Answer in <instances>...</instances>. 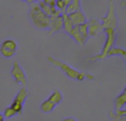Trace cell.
Here are the masks:
<instances>
[{
	"mask_svg": "<svg viewBox=\"0 0 126 121\" xmlns=\"http://www.w3.org/2000/svg\"><path fill=\"white\" fill-rule=\"evenodd\" d=\"M102 28L103 29H116L117 28V16H116V10H115V3L112 0L109 1V10L107 14L102 18Z\"/></svg>",
	"mask_w": 126,
	"mask_h": 121,
	"instance_id": "cell-3",
	"label": "cell"
},
{
	"mask_svg": "<svg viewBox=\"0 0 126 121\" xmlns=\"http://www.w3.org/2000/svg\"><path fill=\"white\" fill-rule=\"evenodd\" d=\"M3 116H4V119L5 117H8V119H10V117H14V116H16V114H15V111L12 108V107H6L5 110H4V114H3Z\"/></svg>",
	"mask_w": 126,
	"mask_h": 121,
	"instance_id": "cell-17",
	"label": "cell"
},
{
	"mask_svg": "<svg viewBox=\"0 0 126 121\" xmlns=\"http://www.w3.org/2000/svg\"><path fill=\"white\" fill-rule=\"evenodd\" d=\"M71 37L75 38V40H77V43L81 45H85L87 43V39H88V30H87V23L85 24H81L78 27H73L72 32L69 34Z\"/></svg>",
	"mask_w": 126,
	"mask_h": 121,
	"instance_id": "cell-7",
	"label": "cell"
},
{
	"mask_svg": "<svg viewBox=\"0 0 126 121\" xmlns=\"http://www.w3.org/2000/svg\"><path fill=\"white\" fill-rule=\"evenodd\" d=\"M63 28V19L62 15L57 16V18H50V24H49V35H53L54 33L59 32V30Z\"/></svg>",
	"mask_w": 126,
	"mask_h": 121,
	"instance_id": "cell-12",
	"label": "cell"
},
{
	"mask_svg": "<svg viewBox=\"0 0 126 121\" xmlns=\"http://www.w3.org/2000/svg\"><path fill=\"white\" fill-rule=\"evenodd\" d=\"M30 19L33 20V23L38 29H48L50 24V18L47 16L43 12L40 10L38 3H34L30 5Z\"/></svg>",
	"mask_w": 126,
	"mask_h": 121,
	"instance_id": "cell-2",
	"label": "cell"
},
{
	"mask_svg": "<svg viewBox=\"0 0 126 121\" xmlns=\"http://www.w3.org/2000/svg\"><path fill=\"white\" fill-rule=\"evenodd\" d=\"M112 56H121V57H125L126 56V50L122 49V48H116V47H112L107 54H106V58L107 57H112Z\"/></svg>",
	"mask_w": 126,
	"mask_h": 121,
	"instance_id": "cell-15",
	"label": "cell"
},
{
	"mask_svg": "<svg viewBox=\"0 0 126 121\" xmlns=\"http://www.w3.org/2000/svg\"><path fill=\"white\" fill-rule=\"evenodd\" d=\"M23 1H27V3H30V4H34V3H39L42 0H23Z\"/></svg>",
	"mask_w": 126,
	"mask_h": 121,
	"instance_id": "cell-19",
	"label": "cell"
},
{
	"mask_svg": "<svg viewBox=\"0 0 126 121\" xmlns=\"http://www.w3.org/2000/svg\"><path fill=\"white\" fill-rule=\"evenodd\" d=\"M62 1L64 3V5H66V6H68V4L71 3V0H62Z\"/></svg>",
	"mask_w": 126,
	"mask_h": 121,
	"instance_id": "cell-21",
	"label": "cell"
},
{
	"mask_svg": "<svg viewBox=\"0 0 126 121\" xmlns=\"http://www.w3.org/2000/svg\"><path fill=\"white\" fill-rule=\"evenodd\" d=\"M28 96H29V92H28L27 87L20 88V91L16 93V96H15V98L13 101V104L10 105V107L15 111L16 115H23V106L25 104V100L28 98Z\"/></svg>",
	"mask_w": 126,
	"mask_h": 121,
	"instance_id": "cell-6",
	"label": "cell"
},
{
	"mask_svg": "<svg viewBox=\"0 0 126 121\" xmlns=\"http://www.w3.org/2000/svg\"><path fill=\"white\" fill-rule=\"evenodd\" d=\"M48 60H49L52 64L59 67L61 71H63V72H64L69 78H72V79H76V81H83V79H86V78L90 79V81H93L94 79V76L88 75V73H85V72H81V71H77V69L72 68L71 66L61 62V60H58V59H56L53 57H48Z\"/></svg>",
	"mask_w": 126,
	"mask_h": 121,
	"instance_id": "cell-1",
	"label": "cell"
},
{
	"mask_svg": "<svg viewBox=\"0 0 126 121\" xmlns=\"http://www.w3.org/2000/svg\"><path fill=\"white\" fill-rule=\"evenodd\" d=\"M119 121H126V120H125V116H122V117H120V120H119Z\"/></svg>",
	"mask_w": 126,
	"mask_h": 121,
	"instance_id": "cell-23",
	"label": "cell"
},
{
	"mask_svg": "<svg viewBox=\"0 0 126 121\" xmlns=\"http://www.w3.org/2000/svg\"><path fill=\"white\" fill-rule=\"evenodd\" d=\"M62 19H63V29L66 30V33L71 34L72 29H73V25H72V23H71V20L68 19V15L63 13V14H62Z\"/></svg>",
	"mask_w": 126,
	"mask_h": 121,
	"instance_id": "cell-16",
	"label": "cell"
},
{
	"mask_svg": "<svg viewBox=\"0 0 126 121\" xmlns=\"http://www.w3.org/2000/svg\"><path fill=\"white\" fill-rule=\"evenodd\" d=\"M63 100V96L59 91H54L46 101H43L40 105V111H43L44 114H49L54 110L56 106H58Z\"/></svg>",
	"mask_w": 126,
	"mask_h": 121,
	"instance_id": "cell-4",
	"label": "cell"
},
{
	"mask_svg": "<svg viewBox=\"0 0 126 121\" xmlns=\"http://www.w3.org/2000/svg\"><path fill=\"white\" fill-rule=\"evenodd\" d=\"M125 104H126V92L125 90L121 92V95H119L116 97V100H115V108H116V111L121 110L125 107Z\"/></svg>",
	"mask_w": 126,
	"mask_h": 121,
	"instance_id": "cell-14",
	"label": "cell"
},
{
	"mask_svg": "<svg viewBox=\"0 0 126 121\" xmlns=\"http://www.w3.org/2000/svg\"><path fill=\"white\" fill-rule=\"evenodd\" d=\"M120 117H122V116H119V115H116V114H112V112H111V121H119Z\"/></svg>",
	"mask_w": 126,
	"mask_h": 121,
	"instance_id": "cell-18",
	"label": "cell"
},
{
	"mask_svg": "<svg viewBox=\"0 0 126 121\" xmlns=\"http://www.w3.org/2000/svg\"><path fill=\"white\" fill-rule=\"evenodd\" d=\"M78 10H81V0H71V3L66 8L64 14H72L75 12H78Z\"/></svg>",
	"mask_w": 126,
	"mask_h": 121,
	"instance_id": "cell-13",
	"label": "cell"
},
{
	"mask_svg": "<svg viewBox=\"0 0 126 121\" xmlns=\"http://www.w3.org/2000/svg\"><path fill=\"white\" fill-rule=\"evenodd\" d=\"M10 73H12V77L14 78V81L18 85H22L23 87H27V85H28L27 76L24 73L22 66H20L18 62H14L13 68H12V72H10Z\"/></svg>",
	"mask_w": 126,
	"mask_h": 121,
	"instance_id": "cell-9",
	"label": "cell"
},
{
	"mask_svg": "<svg viewBox=\"0 0 126 121\" xmlns=\"http://www.w3.org/2000/svg\"><path fill=\"white\" fill-rule=\"evenodd\" d=\"M16 49H18V44L13 39H5L0 44V53L5 58H12L16 53Z\"/></svg>",
	"mask_w": 126,
	"mask_h": 121,
	"instance_id": "cell-8",
	"label": "cell"
},
{
	"mask_svg": "<svg viewBox=\"0 0 126 121\" xmlns=\"http://www.w3.org/2000/svg\"><path fill=\"white\" fill-rule=\"evenodd\" d=\"M103 32H106L107 38H106V43H105V45H103L102 52L100 54H97V56H94V57H90L88 60H102V59H105V58H106L107 52L113 47V43H115V30L107 28V29H103Z\"/></svg>",
	"mask_w": 126,
	"mask_h": 121,
	"instance_id": "cell-5",
	"label": "cell"
},
{
	"mask_svg": "<svg viewBox=\"0 0 126 121\" xmlns=\"http://www.w3.org/2000/svg\"><path fill=\"white\" fill-rule=\"evenodd\" d=\"M0 121H4V116H3V114H0Z\"/></svg>",
	"mask_w": 126,
	"mask_h": 121,
	"instance_id": "cell-22",
	"label": "cell"
},
{
	"mask_svg": "<svg viewBox=\"0 0 126 121\" xmlns=\"http://www.w3.org/2000/svg\"><path fill=\"white\" fill-rule=\"evenodd\" d=\"M87 30H88V35L91 37H96L101 32H103L102 24L98 22L97 19H92L87 23Z\"/></svg>",
	"mask_w": 126,
	"mask_h": 121,
	"instance_id": "cell-10",
	"label": "cell"
},
{
	"mask_svg": "<svg viewBox=\"0 0 126 121\" xmlns=\"http://www.w3.org/2000/svg\"><path fill=\"white\" fill-rule=\"evenodd\" d=\"M67 15H68V19L71 20V23H72L73 27H78L81 24L87 23L86 15L82 13V10H78V12H75L72 14H67Z\"/></svg>",
	"mask_w": 126,
	"mask_h": 121,
	"instance_id": "cell-11",
	"label": "cell"
},
{
	"mask_svg": "<svg viewBox=\"0 0 126 121\" xmlns=\"http://www.w3.org/2000/svg\"><path fill=\"white\" fill-rule=\"evenodd\" d=\"M63 121H77V120H76V119H73V117H66Z\"/></svg>",
	"mask_w": 126,
	"mask_h": 121,
	"instance_id": "cell-20",
	"label": "cell"
}]
</instances>
